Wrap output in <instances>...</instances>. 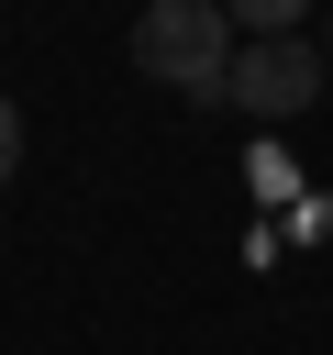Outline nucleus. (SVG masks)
<instances>
[{"instance_id":"1","label":"nucleus","mask_w":333,"mask_h":355,"mask_svg":"<svg viewBox=\"0 0 333 355\" xmlns=\"http://www.w3.org/2000/svg\"><path fill=\"white\" fill-rule=\"evenodd\" d=\"M133 67L166 78V89H189V100H222V78H233V11L222 0H155V11H133Z\"/></svg>"},{"instance_id":"2","label":"nucleus","mask_w":333,"mask_h":355,"mask_svg":"<svg viewBox=\"0 0 333 355\" xmlns=\"http://www.w3.org/2000/svg\"><path fill=\"white\" fill-rule=\"evenodd\" d=\"M222 100H244L255 122H289V111H311V100H322V44H300V33L233 44V78H222Z\"/></svg>"},{"instance_id":"3","label":"nucleus","mask_w":333,"mask_h":355,"mask_svg":"<svg viewBox=\"0 0 333 355\" xmlns=\"http://www.w3.org/2000/svg\"><path fill=\"white\" fill-rule=\"evenodd\" d=\"M11 166H22V111L0 100V189H11Z\"/></svg>"},{"instance_id":"4","label":"nucleus","mask_w":333,"mask_h":355,"mask_svg":"<svg viewBox=\"0 0 333 355\" xmlns=\"http://www.w3.org/2000/svg\"><path fill=\"white\" fill-rule=\"evenodd\" d=\"M322 67H333V22H322Z\"/></svg>"}]
</instances>
